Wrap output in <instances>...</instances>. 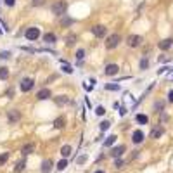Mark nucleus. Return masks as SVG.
I'll list each match as a JSON object with an SVG mask.
<instances>
[{
  "label": "nucleus",
  "instance_id": "nucleus-42",
  "mask_svg": "<svg viewBox=\"0 0 173 173\" xmlns=\"http://www.w3.org/2000/svg\"><path fill=\"white\" fill-rule=\"evenodd\" d=\"M94 173H106L104 170H97V171H94Z\"/></svg>",
  "mask_w": 173,
  "mask_h": 173
},
{
  "label": "nucleus",
  "instance_id": "nucleus-24",
  "mask_svg": "<svg viewBox=\"0 0 173 173\" xmlns=\"http://www.w3.org/2000/svg\"><path fill=\"white\" fill-rule=\"evenodd\" d=\"M62 71H64V73H68V75H71V73H73V68H71L68 62H64V61H62Z\"/></svg>",
  "mask_w": 173,
  "mask_h": 173
},
{
  "label": "nucleus",
  "instance_id": "nucleus-7",
  "mask_svg": "<svg viewBox=\"0 0 173 173\" xmlns=\"http://www.w3.org/2000/svg\"><path fill=\"white\" fill-rule=\"evenodd\" d=\"M125 151H126V147H125L123 144H121V146H116V147H113V151H111V156L118 159V157L123 156V152H125Z\"/></svg>",
  "mask_w": 173,
  "mask_h": 173
},
{
  "label": "nucleus",
  "instance_id": "nucleus-23",
  "mask_svg": "<svg viewBox=\"0 0 173 173\" xmlns=\"http://www.w3.org/2000/svg\"><path fill=\"white\" fill-rule=\"evenodd\" d=\"M24 168H26V161H24V159H21V161L16 164V173H21Z\"/></svg>",
  "mask_w": 173,
  "mask_h": 173
},
{
  "label": "nucleus",
  "instance_id": "nucleus-4",
  "mask_svg": "<svg viewBox=\"0 0 173 173\" xmlns=\"http://www.w3.org/2000/svg\"><path fill=\"white\" fill-rule=\"evenodd\" d=\"M92 33H94V37L104 38V37H106V33H108V28L102 26V24H97V26H94V28H92Z\"/></svg>",
  "mask_w": 173,
  "mask_h": 173
},
{
  "label": "nucleus",
  "instance_id": "nucleus-18",
  "mask_svg": "<svg viewBox=\"0 0 173 173\" xmlns=\"http://www.w3.org/2000/svg\"><path fill=\"white\" fill-rule=\"evenodd\" d=\"M55 38H57V37H55L54 33H45V35H43V42H45V43H54Z\"/></svg>",
  "mask_w": 173,
  "mask_h": 173
},
{
  "label": "nucleus",
  "instance_id": "nucleus-12",
  "mask_svg": "<svg viewBox=\"0 0 173 173\" xmlns=\"http://www.w3.org/2000/svg\"><path fill=\"white\" fill-rule=\"evenodd\" d=\"M52 166H54V163H52V159H45V161L42 163V173H50Z\"/></svg>",
  "mask_w": 173,
  "mask_h": 173
},
{
  "label": "nucleus",
  "instance_id": "nucleus-38",
  "mask_svg": "<svg viewBox=\"0 0 173 173\" xmlns=\"http://www.w3.org/2000/svg\"><path fill=\"white\" fill-rule=\"evenodd\" d=\"M71 23H73V19H69V17H64V19H62V24H71Z\"/></svg>",
  "mask_w": 173,
  "mask_h": 173
},
{
  "label": "nucleus",
  "instance_id": "nucleus-30",
  "mask_svg": "<svg viewBox=\"0 0 173 173\" xmlns=\"http://www.w3.org/2000/svg\"><path fill=\"white\" fill-rule=\"evenodd\" d=\"M95 113H97L99 116H104V114H106V109H104L102 106H97V108H95Z\"/></svg>",
  "mask_w": 173,
  "mask_h": 173
},
{
  "label": "nucleus",
  "instance_id": "nucleus-32",
  "mask_svg": "<svg viewBox=\"0 0 173 173\" xmlns=\"http://www.w3.org/2000/svg\"><path fill=\"white\" fill-rule=\"evenodd\" d=\"M114 166H116V168H118V170H119V168H123V166H125V161H123V159H119V157H118V159H116V163H114Z\"/></svg>",
  "mask_w": 173,
  "mask_h": 173
},
{
  "label": "nucleus",
  "instance_id": "nucleus-36",
  "mask_svg": "<svg viewBox=\"0 0 173 173\" xmlns=\"http://www.w3.org/2000/svg\"><path fill=\"white\" fill-rule=\"evenodd\" d=\"M31 5H35V7L43 5V0H33V2H31Z\"/></svg>",
  "mask_w": 173,
  "mask_h": 173
},
{
  "label": "nucleus",
  "instance_id": "nucleus-43",
  "mask_svg": "<svg viewBox=\"0 0 173 173\" xmlns=\"http://www.w3.org/2000/svg\"><path fill=\"white\" fill-rule=\"evenodd\" d=\"M0 35H2V28H0Z\"/></svg>",
  "mask_w": 173,
  "mask_h": 173
},
{
  "label": "nucleus",
  "instance_id": "nucleus-15",
  "mask_svg": "<svg viewBox=\"0 0 173 173\" xmlns=\"http://www.w3.org/2000/svg\"><path fill=\"white\" fill-rule=\"evenodd\" d=\"M54 101H55V104H57V106H64V104L69 102V99L66 97V95H57Z\"/></svg>",
  "mask_w": 173,
  "mask_h": 173
},
{
  "label": "nucleus",
  "instance_id": "nucleus-22",
  "mask_svg": "<svg viewBox=\"0 0 173 173\" xmlns=\"http://www.w3.org/2000/svg\"><path fill=\"white\" fill-rule=\"evenodd\" d=\"M61 154H62L64 157H68L71 154V146H68V144H66V146H62V147H61Z\"/></svg>",
  "mask_w": 173,
  "mask_h": 173
},
{
  "label": "nucleus",
  "instance_id": "nucleus-33",
  "mask_svg": "<svg viewBox=\"0 0 173 173\" xmlns=\"http://www.w3.org/2000/svg\"><path fill=\"white\" fill-rule=\"evenodd\" d=\"M109 126H111V123H109V121H102V123H101V130H102V132H106Z\"/></svg>",
  "mask_w": 173,
  "mask_h": 173
},
{
  "label": "nucleus",
  "instance_id": "nucleus-11",
  "mask_svg": "<svg viewBox=\"0 0 173 173\" xmlns=\"http://www.w3.org/2000/svg\"><path fill=\"white\" fill-rule=\"evenodd\" d=\"M163 133H164V128H163V126H154V128L151 130V137L152 139H159Z\"/></svg>",
  "mask_w": 173,
  "mask_h": 173
},
{
  "label": "nucleus",
  "instance_id": "nucleus-1",
  "mask_svg": "<svg viewBox=\"0 0 173 173\" xmlns=\"http://www.w3.org/2000/svg\"><path fill=\"white\" fill-rule=\"evenodd\" d=\"M66 9H68L66 0H57V2H54L52 7H50L52 14H55V16H62V14H66Z\"/></svg>",
  "mask_w": 173,
  "mask_h": 173
},
{
  "label": "nucleus",
  "instance_id": "nucleus-29",
  "mask_svg": "<svg viewBox=\"0 0 173 173\" xmlns=\"http://www.w3.org/2000/svg\"><path fill=\"white\" fill-rule=\"evenodd\" d=\"M7 159H9V152H2V154H0V166H2Z\"/></svg>",
  "mask_w": 173,
  "mask_h": 173
},
{
  "label": "nucleus",
  "instance_id": "nucleus-10",
  "mask_svg": "<svg viewBox=\"0 0 173 173\" xmlns=\"http://www.w3.org/2000/svg\"><path fill=\"white\" fill-rule=\"evenodd\" d=\"M7 118H9V121H11V123H16V121H19L21 114H19V111H17V109H12V111H9Z\"/></svg>",
  "mask_w": 173,
  "mask_h": 173
},
{
  "label": "nucleus",
  "instance_id": "nucleus-26",
  "mask_svg": "<svg viewBox=\"0 0 173 173\" xmlns=\"http://www.w3.org/2000/svg\"><path fill=\"white\" fill-rule=\"evenodd\" d=\"M66 166H68V159H61V161L57 163V170H61V171H62Z\"/></svg>",
  "mask_w": 173,
  "mask_h": 173
},
{
  "label": "nucleus",
  "instance_id": "nucleus-3",
  "mask_svg": "<svg viewBox=\"0 0 173 173\" xmlns=\"http://www.w3.org/2000/svg\"><path fill=\"white\" fill-rule=\"evenodd\" d=\"M24 37H26L28 40H38V37H40V28H37V26L28 28L26 33H24Z\"/></svg>",
  "mask_w": 173,
  "mask_h": 173
},
{
  "label": "nucleus",
  "instance_id": "nucleus-2",
  "mask_svg": "<svg viewBox=\"0 0 173 173\" xmlns=\"http://www.w3.org/2000/svg\"><path fill=\"white\" fill-rule=\"evenodd\" d=\"M119 42H121V37H119L118 33H113V35H109V37H108L106 47H108V49H114V47H118Z\"/></svg>",
  "mask_w": 173,
  "mask_h": 173
},
{
  "label": "nucleus",
  "instance_id": "nucleus-28",
  "mask_svg": "<svg viewBox=\"0 0 173 173\" xmlns=\"http://www.w3.org/2000/svg\"><path fill=\"white\" fill-rule=\"evenodd\" d=\"M83 57H85V50H83V49H80L78 52H76V61L80 62V61H83Z\"/></svg>",
  "mask_w": 173,
  "mask_h": 173
},
{
  "label": "nucleus",
  "instance_id": "nucleus-6",
  "mask_svg": "<svg viewBox=\"0 0 173 173\" xmlns=\"http://www.w3.org/2000/svg\"><path fill=\"white\" fill-rule=\"evenodd\" d=\"M33 85H35V81H33V78H23L21 80V90L23 92H30L33 88Z\"/></svg>",
  "mask_w": 173,
  "mask_h": 173
},
{
  "label": "nucleus",
  "instance_id": "nucleus-9",
  "mask_svg": "<svg viewBox=\"0 0 173 173\" xmlns=\"http://www.w3.org/2000/svg\"><path fill=\"white\" fill-rule=\"evenodd\" d=\"M144 132H142V130H135V132H133V135H132V140H133V144H140L142 140H144Z\"/></svg>",
  "mask_w": 173,
  "mask_h": 173
},
{
  "label": "nucleus",
  "instance_id": "nucleus-27",
  "mask_svg": "<svg viewBox=\"0 0 173 173\" xmlns=\"http://www.w3.org/2000/svg\"><path fill=\"white\" fill-rule=\"evenodd\" d=\"M149 68V59L147 57H142V61H140V69H147Z\"/></svg>",
  "mask_w": 173,
  "mask_h": 173
},
{
  "label": "nucleus",
  "instance_id": "nucleus-14",
  "mask_svg": "<svg viewBox=\"0 0 173 173\" xmlns=\"http://www.w3.org/2000/svg\"><path fill=\"white\" fill-rule=\"evenodd\" d=\"M171 45H173V40H171V38H166V40H161V42H159V49H161V50H168Z\"/></svg>",
  "mask_w": 173,
  "mask_h": 173
},
{
  "label": "nucleus",
  "instance_id": "nucleus-13",
  "mask_svg": "<svg viewBox=\"0 0 173 173\" xmlns=\"http://www.w3.org/2000/svg\"><path fill=\"white\" fill-rule=\"evenodd\" d=\"M37 97H38V101H47V99L50 97V90L49 88H42V90L37 94Z\"/></svg>",
  "mask_w": 173,
  "mask_h": 173
},
{
  "label": "nucleus",
  "instance_id": "nucleus-5",
  "mask_svg": "<svg viewBox=\"0 0 173 173\" xmlns=\"http://www.w3.org/2000/svg\"><path fill=\"white\" fill-rule=\"evenodd\" d=\"M126 43H128V47H139L142 43V37L140 35H130L126 38Z\"/></svg>",
  "mask_w": 173,
  "mask_h": 173
},
{
  "label": "nucleus",
  "instance_id": "nucleus-41",
  "mask_svg": "<svg viewBox=\"0 0 173 173\" xmlns=\"http://www.w3.org/2000/svg\"><path fill=\"white\" fill-rule=\"evenodd\" d=\"M161 119L163 121H168V114H161Z\"/></svg>",
  "mask_w": 173,
  "mask_h": 173
},
{
  "label": "nucleus",
  "instance_id": "nucleus-21",
  "mask_svg": "<svg viewBox=\"0 0 173 173\" xmlns=\"http://www.w3.org/2000/svg\"><path fill=\"white\" fill-rule=\"evenodd\" d=\"M116 139H118L116 135H111V137H108V139L104 140V147H111V146L114 144V142H116Z\"/></svg>",
  "mask_w": 173,
  "mask_h": 173
},
{
  "label": "nucleus",
  "instance_id": "nucleus-20",
  "mask_svg": "<svg viewBox=\"0 0 173 173\" xmlns=\"http://www.w3.org/2000/svg\"><path fill=\"white\" fill-rule=\"evenodd\" d=\"M137 123H140V125H147L149 123V118H147L146 114H137Z\"/></svg>",
  "mask_w": 173,
  "mask_h": 173
},
{
  "label": "nucleus",
  "instance_id": "nucleus-31",
  "mask_svg": "<svg viewBox=\"0 0 173 173\" xmlns=\"http://www.w3.org/2000/svg\"><path fill=\"white\" fill-rule=\"evenodd\" d=\"M9 57H11V52H7V50H4V52H0V59H9Z\"/></svg>",
  "mask_w": 173,
  "mask_h": 173
},
{
  "label": "nucleus",
  "instance_id": "nucleus-35",
  "mask_svg": "<svg viewBox=\"0 0 173 173\" xmlns=\"http://www.w3.org/2000/svg\"><path fill=\"white\" fill-rule=\"evenodd\" d=\"M85 161H86V156H85V154H83V156H80L78 159H76V163H78V164H83Z\"/></svg>",
  "mask_w": 173,
  "mask_h": 173
},
{
  "label": "nucleus",
  "instance_id": "nucleus-16",
  "mask_svg": "<svg viewBox=\"0 0 173 173\" xmlns=\"http://www.w3.org/2000/svg\"><path fill=\"white\" fill-rule=\"evenodd\" d=\"M64 125H66V116H59V118H55V121H54L55 128H62Z\"/></svg>",
  "mask_w": 173,
  "mask_h": 173
},
{
  "label": "nucleus",
  "instance_id": "nucleus-37",
  "mask_svg": "<svg viewBox=\"0 0 173 173\" xmlns=\"http://www.w3.org/2000/svg\"><path fill=\"white\" fill-rule=\"evenodd\" d=\"M5 2V5H9V7H14V4H16V0H4Z\"/></svg>",
  "mask_w": 173,
  "mask_h": 173
},
{
  "label": "nucleus",
  "instance_id": "nucleus-17",
  "mask_svg": "<svg viewBox=\"0 0 173 173\" xmlns=\"http://www.w3.org/2000/svg\"><path fill=\"white\" fill-rule=\"evenodd\" d=\"M33 151H35V146H33V144H26V146H23V149H21V152L24 154V156L31 154Z\"/></svg>",
  "mask_w": 173,
  "mask_h": 173
},
{
  "label": "nucleus",
  "instance_id": "nucleus-40",
  "mask_svg": "<svg viewBox=\"0 0 173 173\" xmlns=\"http://www.w3.org/2000/svg\"><path fill=\"white\" fill-rule=\"evenodd\" d=\"M164 108V102H156V109H163Z\"/></svg>",
  "mask_w": 173,
  "mask_h": 173
},
{
  "label": "nucleus",
  "instance_id": "nucleus-19",
  "mask_svg": "<svg viewBox=\"0 0 173 173\" xmlns=\"http://www.w3.org/2000/svg\"><path fill=\"white\" fill-rule=\"evenodd\" d=\"M75 42H76V35L75 33H69V35L66 37V45H68V47H73Z\"/></svg>",
  "mask_w": 173,
  "mask_h": 173
},
{
  "label": "nucleus",
  "instance_id": "nucleus-39",
  "mask_svg": "<svg viewBox=\"0 0 173 173\" xmlns=\"http://www.w3.org/2000/svg\"><path fill=\"white\" fill-rule=\"evenodd\" d=\"M168 102L173 104V90H170V94H168Z\"/></svg>",
  "mask_w": 173,
  "mask_h": 173
},
{
  "label": "nucleus",
  "instance_id": "nucleus-25",
  "mask_svg": "<svg viewBox=\"0 0 173 173\" xmlns=\"http://www.w3.org/2000/svg\"><path fill=\"white\" fill-rule=\"evenodd\" d=\"M9 76V69L7 68H0V80H5Z\"/></svg>",
  "mask_w": 173,
  "mask_h": 173
},
{
  "label": "nucleus",
  "instance_id": "nucleus-8",
  "mask_svg": "<svg viewBox=\"0 0 173 173\" xmlns=\"http://www.w3.org/2000/svg\"><path fill=\"white\" fill-rule=\"evenodd\" d=\"M118 71H119L118 64H108L106 66V69H104V73H106L108 76H114V75H118Z\"/></svg>",
  "mask_w": 173,
  "mask_h": 173
},
{
  "label": "nucleus",
  "instance_id": "nucleus-34",
  "mask_svg": "<svg viewBox=\"0 0 173 173\" xmlns=\"http://www.w3.org/2000/svg\"><path fill=\"white\" fill-rule=\"evenodd\" d=\"M106 90H119V85H106Z\"/></svg>",
  "mask_w": 173,
  "mask_h": 173
}]
</instances>
